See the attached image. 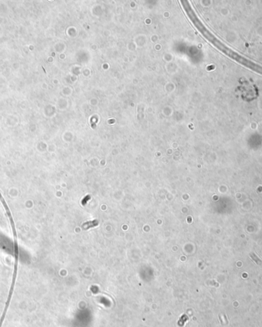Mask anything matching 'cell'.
Returning <instances> with one entry per match:
<instances>
[{
  "mask_svg": "<svg viewBox=\"0 0 262 327\" xmlns=\"http://www.w3.org/2000/svg\"><path fill=\"white\" fill-rule=\"evenodd\" d=\"M188 17L191 21L192 22L194 25L196 26V28H197L199 32L208 40L209 42H211L212 44L215 47H217L218 49L220 50L221 52H223L225 54H226L227 56H228L229 58H231L232 59H233L234 60L239 62V64H242L245 66L248 67V68L251 69L252 71H254V72L260 73L262 75V66L258 65L256 63L251 61V60H248L247 58H245V57H243L241 54L238 53L237 52H235L234 51H233L232 49L229 48L228 46H226L225 44L221 42V41H219V39L216 37L211 33L206 28V27L203 25L201 20L198 18L197 15L196 14V12L194 11H190L187 14Z\"/></svg>",
  "mask_w": 262,
  "mask_h": 327,
  "instance_id": "obj_1",
  "label": "cell"
},
{
  "mask_svg": "<svg viewBox=\"0 0 262 327\" xmlns=\"http://www.w3.org/2000/svg\"><path fill=\"white\" fill-rule=\"evenodd\" d=\"M251 255H252V257H253V258H254V261H256V262H257V263H258V264H261V261H260V260H259V259H258V257H257V258H256V257H255V256H254V254H251Z\"/></svg>",
  "mask_w": 262,
  "mask_h": 327,
  "instance_id": "obj_2",
  "label": "cell"
}]
</instances>
